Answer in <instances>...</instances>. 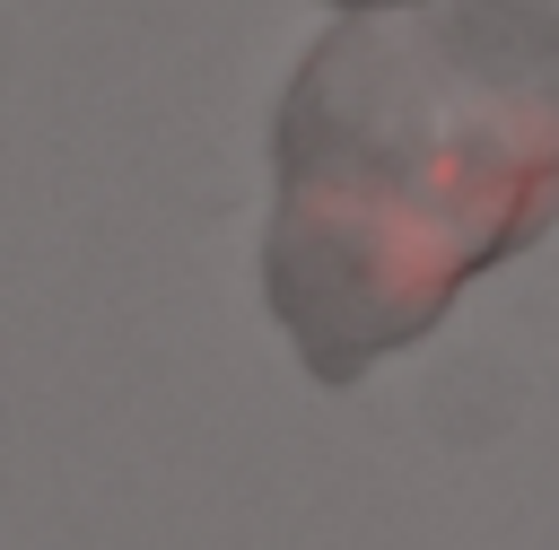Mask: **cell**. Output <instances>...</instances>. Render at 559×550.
<instances>
[{
  "instance_id": "obj_1",
  "label": "cell",
  "mask_w": 559,
  "mask_h": 550,
  "mask_svg": "<svg viewBox=\"0 0 559 550\" xmlns=\"http://www.w3.org/2000/svg\"><path fill=\"white\" fill-rule=\"evenodd\" d=\"M550 218L559 0L341 17L271 113L262 297L314 384H358Z\"/></svg>"
},
{
  "instance_id": "obj_2",
  "label": "cell",
  "mask_w": 559,
  "mask_h": 550,
  "mask_svg": "<svg viewBox=\"0 0 559 550\" xmlns=\"http://www.w3.org/2000/svg\"><path fill=\"white\" fill-rule=\"evenodd\" d=\"M332 9H349V17H376V9H411V0H332Z\"/></svg>"
}]
</instances>
